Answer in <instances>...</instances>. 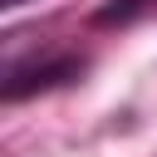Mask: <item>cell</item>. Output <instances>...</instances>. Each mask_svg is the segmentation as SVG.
<instances>
[{
    "instance_id": "1",
    "label": "cell",
    "mask_w": 157,
    "mask_h": 157,
    "mask_svg": "<svg viewBox=\"0 0 157 157\" xmlns=\"http://www.w3.org/2000/svg\"><path fill=\"white\" fill-rule=\"evenodd\" d=\"M83 74V59L78 54H59V59H39V64H20V69H5L0 74V103L10 98H29V93H44V88H59L69 78Z\"/></svg>"
},
{
    "instance_id": "2",
    "label": "cell",
    "mask_w": 157,
    "mask_h": 157,
    "mask_svg": "<svg viewBox=\"0 0 157 157\" xmlns=\"http://www.w3.org/2000/svg\"><path fill=\"white\" fill-rule=\"evenodd\" d=\"M10 5H20V0H0V10H10Z\"/></svg>"
}]
</instances>
